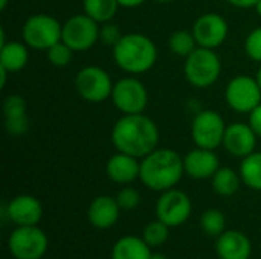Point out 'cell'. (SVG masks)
I'll return each instance as SVG.
<instances>
[{
	"label": "cell",
	"instance_id": "cell-17",
	"mask_svg": "<svg viewBox=\"0 0 261 259\" xmlns=\"http://www.w3.org/2000/svg\"><path fill=\"white\" fill-rule=\"evenodd\" d=\"M223 143L231 154L246 157L255 148V131L251 125L232 124L225 130Z\"/></svg>",
	"mask_w": 261,
	"mask_h": 259
},
{
	"label": "cell",
	"instance_id": "cell-23",
	"mask_svg": "<svg viewBox=\"0 0 261 259\" xmlns=\"http://www.w3.org/2000/svg\"><path fill=\"white\" fill-rule=\"evenodd\" d=\"M240 176L246 186L261 191V153H251L240 165Z\"/></svg>",
	"mask_w": 261,
	"mask_h": 259
},
{
	"label": "cell",
	"instance_id": "cell-29",
	"mask_svg": "<svg viewBox=\"0 0 261 259\" xmlns=\"http://www.w3.org/2000/svg\"><path fill=\"white\" fill-rule=\"evenodd\" d=\"M47 58L54 66L64 67L72 60V49L64 41H58L47 49Z\"/></svg>",
	"mask_w": 261,
	"mask_h": 259
},
{
	"label": "cell",
	"instance_id": "cell-12",
	"mask_svg": "<svg viewBox=\"0 0 261 259\" xmlns=\"http://www.w3.org/2000/svg\"><path fill=\"white\" fill-rule=\"evenodd\" d=\"M98 26L93 18L86 15H75L69 18L63 26L61 40L72 50H86L98 40Z\"/></svg>",
	"mask_w": 261,
	"mask_h": 259
},
{
	"label": "cell",
	"instance_id": "cell-37",
	"mask_svg": "<svg viewBox=\"0 0 261 259\" xmlns=\"http://www.w3.org/2000/svg\"><path fill=\"white\" fill-rule=\"evenodd\" d=\"M150 259H167V256H164L162 253H151Z\"/></svg>",
	"mask_w": 261,
	"mask_h": 259
},
{
	"label": "cell",
	"instance_id": "cell-21",
	"mask_svg": "<svg viewBox=\"0 0 261 259\" xmlns=\"http://www.w3.org/2000/svg\"><path fill=\"white\" fill-rule=\"evenodd\" d=\"M150 249L151 247L144 241V238L127 235L115 243L112 249V259H150Z\"/></svg>",
	"mask_w": 261,
	"mask_h": 259
},
{
	"label": "cell",
	"instance_id": "cell-4",
	"mask_svg": "<svg viewBox=\"0 0 261 259\" xmlns=\"http://www.w3.org/2000/svg\"><path fill=\"white\" fill-rule=\"evenodd\" d=\"M47 247L49 240L37 226H17L8 238V250L15 259H41Z\"/></svg>",
	"mask_w": 261,
	"mask_h": 259
},
{
	"label": "cell",
	"instance_id": "cell-31",
	"mask_svg": "<svg viewBox=\"0 0 261 259\" xmlns=\"http://www.w3.org/2000/svg\"><path fill=\"white\" fill-rule=\"evenodd\" d=\"M246 52L248 55L255 60V61H261V27L252 31L248 38H246Z\"/></svg>",
	"mask_w": 261,
	"mask_h": 259
},
{
	"label": "cell",
	"instance_id": "cell-38",
	"mask_svg": "<svg viewBox=\"0 0 261 259\" xmlns=\"http://www.w3.org/2000/svg\"><path fill=\"white\" fill-rule=\"evenodd\" d=\"M6 3H8V0H0V9H5Z\"/></svg>",
	"mask_w": 261,
	"mask_h": 259
},
{
	"label": "cell",
	"instance_id": "cell-40",
	"mask_svg": "<svg viewBox=\"0 0 261 259\" xmlns=\"http://www.w3.org/2000/svg\"><path fill=\"white\" fill-rule=\"evenodd\" d=\"M257 81H258V84H260V87H261V69L258 70V75H257Z\"/></svg>",
	"mask_w": 261,
	"mask_h": 259
},
{
	"label": "cell",
	"instance_id": "cell-26",
	"mask_svg": "<svg viewBox=\"0 0 261 259\" xmlns=\"http://www.w3.org/2000/svg\"><path fill=\"white\" fill-rule=\"evenodd\" d=\"M200 226L202 231L210 235V237H220L225 232L226 227V218L223 212L219 209H208L202 214L200 218Z\"/></svg>",
	"mask_w": 261,
	"mask_h": 259
},
{
	"label": "cell",
	"instance_id": "cell-7",
	"mask_svg": "<svg viewBox=\"0 0 261 259\" xmlns=\"http://www.w3.org/2000/svg\"><path fill=\"white\" fill-rule=\"evenodd\" d=\"M225 124L219 113L213 110L200 111L191 127V134L199 148L214 150L217 148L225 137Z\"/></svg>",
	"mask_w": 261,
	"mask_h": 259
},
{
	"label": "cell",
	"instance_id": "cell-5",
	"mask_svg": "<svg viewBox=\"0 0 261 259\" xmlns=\"http://www.w3.org/2000/svg\"><path fill=\"white\" fill-rule=\"evenodd\" d=\"M220 60L208 47H199L187 56L185 75L188 81L196 87H210L220 75Z\"/></svg>",
	"mask_w": 261,
	"mask_h": 259
},
{
	"label": "cell",
	"instance_id": "cell-24",
	"mask_svg": "<svg viewBox=\"0 0 261 259\" xmlns=\"http://www.w3.org/2000/svg\"><path fill=\"white\" fill-rule=\"evenodd\" d=\"M240 179L231 168H219L213 176V188L219 195L231 197L239 191Z\"/></svg>",
	"mask_w": 261,
	"mask_h": 259
},
{
	"label": "cell",
	"instance_id": "cell-1",
	"mask_svg": "<svg viewBox=\"0 0 261 259\" xmlns=\"http://www.w3.org/2000/svg\"><path fill=\"white\" fill-rule=\"evenodd\" d=\"M112 140L119 153L136 159L145 157L156 150L159 130L150 118L141 113L125 114L115 124Z\"/></svg>",
	"mask_w": 261,
	"mask_h": 259
},
{
	"label": "cell",
	"instance_id": "cell-19",
	"mask_svg": "<svg viewBox=\"0 0 261 259\" xmlns=\"http://www.w3.org/2000/svg\"><path fill=\"white\" fill-rule=\"evenodd\" d=\"M5 113V127L11 136H21L28 130L26 118V102L18 95H11L3 102Z\"/></svg>",
	"mask_w": 261,
	"mask_h": 259
},
{
	"label": "cell",
	"instance_id": "cell-39",
	"mask_svg": "<svg viewBox=\"0 0 261 259\" xmlns=\"http://www.w3.org/2000/svg\"><path fill=\"white\" fill-rule=\"evenodd\" d=\"M255 8H257V12L261 15V0H258V3L255 5Z\"/></svg>",
	"mask_w": 261,
	"mask_h": 259
},
{
	"label": "cell",
	"instance_id": "cell-35",
	"mask_svg": "<svg viewBox=\"0 0 261 259\" xmlns=\"http://www.w3.org/2000/svg\"><path fill=\"white\" fill-rule=\"evenodd\" d=\"M119 2V5H122V6H127V8H133V6H139L142 2H145V0H118Z\"/></svg>",
	"mask_w": 261,
	"mask_h": 259
},
{
	"label": "cell",
	"instance_id": "cell-30",
	"mask_svg": "<svg viewBox=\"0 0 261 259\" xmlns=\"http://www.w3.org/2000/svg\"><path fill=\"white\" fill-rule=\"evenodd\" d=\"M116 202L119 205L121 209L124 211H132L135 208H138L139 202H141V195L136 189L133 188H124L122 191L118 192L116 195Z\"/></svg>",
	"mask_w": 261,
	"mask_h": 259
},
{
	"label": "cell",
	"instance_id": "cell-6",
	"mask_svg": "<svg viewBox=\"0 0 261 259\" xmlns=\"http://www.w3.org/2000/svg\"><path fill=\"white\" fill-rule=\"evenodd\" d=\"M63 27L50 15L38 14L28 18L23 26V38L34 49H49L61 40Z\"/></svg>",
	"mask_w": 261,
	"mask_h": 259
},
{
	"label": "cell",
	"instance_id": "cell-2",
	"mask_svg": "<svg viewBox=\"0 0 261 259\" xmlns=\"http://www.w3.org/2000/svg\"><path fill=\"white\" fill-rule=\"evenodd\" d=\"M185 171L184 160L176 151L154 150L144 157L139 179L153 191H168L179 183Z\"/></svg>",
	"mask_w": 261,
	"mask_h": 259
},
{
	"label": "cell",
	"instance_id": "cell-36",
	"mask_svg": "<svg viewBox=\"0 0 261 259\" xmlns=\"http://www.w3.org/2000/svg\"><path fill=\"white\" fill-rule=\"evenodd\" d=\"M6 73H8V70L0 66V87H5V84H6Z\"/></svg>",
	"mask_w": 261,
	"mask_h": 259
},
{
	"label": "cell",
	"instance_id": "cell-13",
	"mask_svg": "<svg viewBox=\"0 0 261 259\" xmlns=\"http://www.w3.org/2000/svg\"><path fill=\"white\" fill-rule=\"evenodd\" d=\"M193 34L200 47L214 49L220 46L228 35V24L217 14H205L194 23Z\"/></svg>",
	"mask_w": 261,
	"mask_h": 259
},
{
	"label": "cell",
	"instance_id": "cell-14",
	"mask_svg": "<svg viewBox=\"0 0 261 259\" xmlns=\"http://www.w3.org/2000/svg\"><path fill=\"white\" fill-rule=\"evenodd\" d=\"M5 208V214L15 226H37L43 217L41 203L32 195H18Z\"/></svg>",
	"mask_w": 261,
	"mask_h": 259
},
{
	"label": "cell",
	"instance_id": "cell-18",
	"mask_svg": "<svg viewBox=\"0 0 261 259\" xmlns=\"http://www.w3.org/2000/svg\"><path fill=\"white\" fill-rule=\"evenodd\" d=\"M185 172L193 179H208L213 177L219 169V159L213 150L199 148L187 154L184 159Z\"/></svg>",
	"mask_w": 261,
	"mask_h": 259
},
{
	"label": "cell",
	"instance_id": "cell-15",
	"mask_svg": "<svg viewBox=\"0 0 261 259\" xmlns=\"http://www.w3.org/2000/svg\"><path fill=\"white\" fill-rule=\"evenodd\" d=\"M216 252L220 259H249L252 253L251 240L240 231H225L216 241Z\"/></svg>",
	"mask_w": 261,
	"mask_h": 259
},
{
	"label": "cell",
	"instance_id": "cell-11",
	"mask_svg": "<svg viewBox=\"0 0 261 259\" xmlns=\"http://www.w3.org/2000/svg\"><path fill=\"white\" fill-rule=\"evenodd\" d=\"M226 101L229 107L239 113L252 111L260 105L261 87L258 81L249 76L234 78L226 89Z\"/></svg>",
	"mask_w": 261,
	"mask_h": 259
},
{
	"label": "cell",
	"instance_id": "cell-25",
	"mask_svg": "<svg viewBox=\"0 0 261 259\" xmlns=\"http://www.w3.org/2000/svg\"><path fill=\"white\" fill-rule=\"evenodd\" d=\"M118 5V0H84V11L95 21H109L116 14Z\"/></svg>",
	"mask_w": 261,
	"mask_h": 259
},
{
	"label": "cell",
	"instance_id": "cell-33",
	"mask_svg": "<svg viewBox=\"0 0 261 259\" xmlns=\"http://www.w3.org/2000/svg\"><path fill=\"white\" fill-rule=\"evenodd\" d=\"M249 124H251L252 130L255 131V134L261 137V104L258 105V107H255V108L251 111V116H249Z\"/></svg>",
	"mask_w": 261,
	"mask_h": 259
},
{
	"label": "cell",
	"instance_id": "cell-20",
	"mask_svg": "<svg viewBox=\"0 0 261 259\" xmlns=\"http://www.w3.org/2000/svg\"><path fill=\"white\" fill-rule=\"evenodd\" d=\"M106 171L110 180H113L115 183L125 185V183H132L135 179L139 177L141 163L136 162V157L119 153L110 157V160L107 162Z\"/></svg>",
	"mask_w": 261,
	"mask_h": 259
},
{
	"label": "cell",
	"instance_id": "cell-8",
	"mask_svg": "<svg viewBox=\"0 0 261 259\" xmlns=\"http://www.w3.org/2000/svg\"><path fill=\"white\" fill-rule=\"evenodd\" d=\"M191 200L188 195L177 189L164 191L156 203L158 220L164 221L170 227H177L184 224L191 215Z\"/></svg>",
	"mask_w": 261,
	"mask_h": 259
},
{
	"label": "cell",
	"instance_id": "cell-10",
	"mask_svg": "<svg viewBox=\"0 0 261 259\" xmlns=\"http://www.w3.org/2000/svg\"><path fill=\"white\" fill-rule=\"evenodd\" d=\"M112 98L115 105L125 114L142 113L147 107L148 96L144 84L135 78H124L113 85Z\"/></svg>",
	"mask_w": 261,
	"mask_h": 259
},
{
	"label": "cell",
	"instance_id": "cell-9",
	"mask_svg": "<svg viewBox=\"0 0 261 259\" xmlns=\"http://www.w3.org/2000/svg\"><path fill=\"white\" fill-rule=\"evenodd\" d=\"M75 85L81 98L90 102H102L113 92V85L107 72L95 66H89L80 70L75 79Z\"/></svg>",
	"mask_w": 261,
	"mask_h": 259
},
{
	"label": "cell",
	"instance_id": "cell-28",
	"mask_svg": "<svg viewBox=\"0 0 261 259\" xmlns=\"http://www.w3.org/2000/svg\"><path fill=\"white\" fill-rule=\"evenodd\" d=\"M196 38L194 34L187 31H177L170 37V47L174 53L180 56H188L196 50Z\"/></svg>",
	"mask_w": 261,
	"mask_h": 259
},
{
	"label": "cell",
	"instance_id": "cell-32",
	"mask_svg": "<svg viewBox=\"0 0 261 259\" xmlns=\"http://www.w3.org/2000/svg\"><path fill=\"white\" fill-rule=\"evenodd\" d=\"M99 37L102 40V43L109 44V46H116L118 41L122 38L121 35V31L116 24H106L101 32H99Z\"/></svg>",
	"mask_w": 261,
	"mask_h": 259
},
{
	"label": "cell",
	"instance_id": "cell-22",
	"mask_svg": "<svg viewBox=\"0 0 261 259\" xmlns=\"http://www.w3.org/2000/svg\"><path fill=\"white\" fill-rule=\"evenodd\" d=\"M28 61V50L21 43H6L2 46L0 50V66L5 67L8 72H17L26 66Z\"/></svg>",
	"mask_w": 261,
	"mask_h": 259
},
{
	"label": "cell",
	"instance_id": "cell-16",
	"mask_svg": "<svg viewBox=\"0 0 261 259\" xmlns=\"http://www.w3.org/2000/svg\"><path fill=\"white\" fill-rule=\"evenodd\" d=\"M119 212H121V208L116 198L109 197V195H101V197H96L90 203L87 209V218L93 227L106 231V229H110L118 221Z\"/></svg>",
	"mask_w": 261,
	"mask_h": 259
},
{
	"label": "cell",
	"instance_id": "cell-34",
	"mask_svg": "<svg viewBox=\"0 0 261 259\" xmlns=\"http://www.w3.org/2000/svg\"><path fill=\"white\" fill-rule=\"evenodd\" d=\"M231 5L239 6V8H251L258 3V0H228Z\"/></svg>",
	"mask_w": 261,
	"mask_h": 259
},
{
	"label": "cell",
	"instance_id": "cell-3",
	"mask_svg": "<svg viewBox=\"0 0 261 259\" xmlns=\"http://www.w3.org/2000/svg\"><path fill=\"white\" fill-rule=\"evenodd\" d=\"M116 64L130 73H142L156 63V47L153 41L142 34H127L113 46Z\"/></svg>",
	"mask_w": 261,
	"mask_h": 259
},
{
	"label": "cell",
	"instance_id": "cell-27",
	"mask_svg": "<svg viewBox=\"0 0 261 259\" xmlns=\"http://www.w3.org/2000/svg\"><path fill=\"white\" fill-rule=\"evenodd\" d=\"M168 237H170V226L161 220L151 221L150 224L145 226L142 232V238L150 247H159L165 244Z\"/></svg>",
	"mask_w": 261,
	"mask_h": 259
},
{
	"label": "cell",
	"instance_id": "cell-41",
	"mask_svg": "<svg viewBox=\"0 0 261 259\" xmlns=\"http://www.w3.org/2000/svg\"><path fill=\"white\" fill-rule=\"evenodd\" d=\"M158 2H170V0H158Z\"/></svg>",
	"mask_w": 261,
	"mask_h": 259
}]
</instances>
